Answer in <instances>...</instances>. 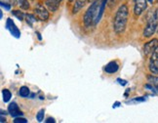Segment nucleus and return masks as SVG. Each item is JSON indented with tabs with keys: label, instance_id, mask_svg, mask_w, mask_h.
Here are the masks:
<instances>
[{
	"label": "nucleus",
	"instance_id": "f257e3e1",
	"mask_svg": "<svg viewBox=\"0 0 158 123\" xmlns=\"http://www.w3.org/2000/svg\"><path fill=\"white\" fill-rule=\"evenodd\" d=\"M129 17V8L126 4L119 6L113 20V30L115 33L121 34L125 32Z\"/></svg>",
	"mask_w": 158,
	"mask_h": 123
},
{
	"label": "nucleus",
	"instance_id": "f03ea898",
	"mask_svg": "<svg viewBox=\"0 0 158 123\" xmlns=\"http://www.w3.org/2000/svg\"><path fill=\"white\" fill-rule=\"evenodd\" d=\"M102 0H95V1L90 5V7L87 9L86 13H85L83 17V23L85 27H91V26H96L97 20H98L101 5H102Z\"/></svg>",
	"mask_w": 158,
	"mask_h": 123
},
{
	"label": "nucleus",
	"instance_id": "7ed1b4c3",
	"mask_svg": "<svg viewBox=\"0 0 158 123\" xmlns=\"http://www.w3.org/2000/svg\"><path fill=\"white\" fill-rule=\"evenodd\" d=\"M158 28V8L155 9V11L152 13L148 19V23L143 29V36L147 38L151 37L155 32H157Z\"/></svg>",
	"mask_w": 158,
	"mask_h": 123
},
{
	"label": "nucleus",
	"instance_id": "20e7f679",
	"mask_svg": "<svg viewBox=\"0 0 158 123\" xmlns=\"http://www.w3.org/2000/svg\"><path fill=\"white\" fill-rule=\"evenodd\" d=\"M34 15L37 17V19L39 21H42V22H46L49 19V12L46 9V7H44V5H42L40 3L36 4L35 7H34Z\"/></svg>",
	"mask_w": 158,
	"mask_h": 123
},
{
	"label": "nucleus",
	"instance_id": "39448f33",
	"mask_svg": "<svg viewBox=\"0 0 158 123\" xmlns=\"http://www.w3.org/2000/svg\"><path fill=\"white\" fill-rule=\"evenodd\" d=\"M148 69L152 74L158 75V46L153 51V53L151 54L148 63Z\"/></svg>",
	"mask_w": 158,
	"mask_h": 123
},
{
	"label": "nucleus",
	"instance_id": "423d86ee",
	"mask_svg": "<svg viewBox=\"0 0 158 123\" xmlns=\"http://www.w3.org/2000/svg\"><path fill=\"white\" fill-rule=\"evenodd\" d=\"M134 14L136 16H141L143 11H145L148 7V0H134Z\"/></svg>",
	"mask_w": 158,
	"mask_h": 123
},
{
	"label": "nucleus",
	"instance_id": "0eeeda50",
	"mask_svg": "<svg viewBox=\"0 0 158 123\" xmlns=\"http://www.w3.org/2000/svg\"><path fill=\"white\" fill-rule=\"evenodd\" d=\"M6 28H7L10 33L14 36V37L16 38H20L21 37V32H20V29L16 27V24L15 23L13 22V20L12 19H7V21H6Z\"/></svg>",
	"mask_w": 158,
	"mask_h": 123
},
{
	"label": "nucleus",
	"instance_id": "6e6552de",
	"mask_svg": "<svg viewBox=\"0 0 158 123\" xmlns=\"http://www.w3.org/2000/svg\"><path fill=\"white\" fill-rule=\"evenodd\" d=\"M158 46V39L153 38L152 40H150L148 42H147L143 46V52L145 55H149V54H152L153 51L157 48Z\"/></svg>",
	"mask_w": 158,
	"mask_h": 123
},
{
	"label": "nucleus",
	"instance_id": "1a4fd4ad",
	"mask_svg": "<svg viewBox=\"0 0 158 123\" xmlns=\"http://www.w3.org/2000/svg\"><path fill=\"white\" fill-rule=\"evenodd\" d=\"M8 112L12 116V117H19V116L23 115V112L20 110L19 106L17 104V103H11L8 106Z\"/></svg>",
	"mask_w": 158,
	"mask_h": 123
},
{
	"label": "nucleus",
	"instance_id": "9d476101",
	"mask_svg": "<svg viewBox=\"0 0 158 123\" xmlns=\"http://www.w3.org/2000/svg\"><path fill=\"white\" fill-rule=\"evenodd\" d=\"M119 70V64L116 61H111L105 66V71L107 74H113L116 73Z\"/></svg>",
	"mask_w": 158,
	"mask_h": 123
},
{
	"label": "nucleus",
	"instance_id": "9b49d317",
	"mask_svg": "<svg viewBox=\"0 0 158 123\" xmlns=\"http://www.w3.org/2000/svg\"><path fill=\"white\" fill-rule=\"evenodd\" d=\"M63 0H46L45 1V6L47 9L49 10L52 13H55L60 7V3H62Z\"/></svg>",
	"mask_w": 158,
	"mask_h": 123
},
{
	"label": "nucleus",
	"instance_id": "f8f14e48",
	"mask_svg": "<svg viewBox=\"0 0 158 123\" xmlns=\"http://www.w3.org/2000/svg\"><path fill=\"white\" fill-rule=\"evenodd\" d=\"M86 2H87V0H76L73 7H72V14H77L78 12L84 7Z\"/></svg>",
	"mask_w": 158,
	"mask_h": 123
},
{
	"label": "nucleus",
	"instance_id": "ddd939ff",
	"mask_svg": "<svg viewBox=\"0 0 158 123\" xmlns=\"http://www.w3.org/2000/svg\"><path fill=\"white\" fill-rule=\"evenodd\" d=\"M13 2L17 3V5L23 10H28L30 7L28 0H13Z\"/></svg>",
	"mask_w": 158,
	"mask_h": 123
},
{
	"label": "nucleus",
	"instance_id": "4468645a",
	"mask_svg": "<svg viewBox=\"0 0 158 123\" xmlns=\"http://www.w3.org/2000/svg\"><path fill=\"white\" fill-rule=\"evenodd\" d=\"M26 21H27L28 26L32 28L33 23L37 21V17H36L35 15H32V14H26Z\"/></svg>",
	"mask_w": 158,
	"mask_h": 123
},
{
	"label": "nucleus",
	"instance_id": "2eb2a0df",
	"mask_svg": "<svg viewBox=\"0 0 158 123\" xmlns=\"http://www.w3.org/2000/svg\"><path fill=\"white\" fill-rule=\"evenodd\" d=\"M30 94V91H29V88L27 87V86H22L19 90V95L22 97V98H27Z\"/></svg>",
	"mask_w": 158,
	"mask_h": 123
},
{
	"label": "nucleus",
	"instance_id": "dca6fc26",
	"mask_svg": "<svg viewBox=\"0 0 158 123\" xmlns=\"http://www.w3.org/2000/svg\"><path fill=\"white\" fill-rule=\"evenodd\" d=\"M12 14H13V16H15L19 21H23V19H26V14L23 13L21 10L12 11Z\"/></svg>",
	"mask_w": 158,
	"mask_h": 123
},
{
	"label": "nucleus",
	"instance_id": "f3484780",
	"mask_svg": "<svg viewBox=\"0 0 158 123\" xmlns=\"http://www.w3.org/2000/svg\"><path fill=\"white\" fill-rule=\"evenodd\" d=\"M148 80L150 84H152L155 88L158 89V76H156L155 74L152 75H148Z\"/></svg>",
	"mask_w": 158,
	"mask_h": 123
},
{
	"label": "nucleus",
	"instance_id": "a211bd4d",
	"mask_svg": "<svg viewBox=\"0 0 158 123\" xmlns=\"http://www.w3.org/2000/svg\"><path fill=\"white\" fill-rule=\"evenodd\" d=\"M2 96H3V101L5 103H8L11 100L12 94L8 89H3L2 90Z\"/></svg>",
	"mask_w": 158,
	"mask_h": 123
},
{
	"label": "nucleus",
	"instance_id": "6ab92c4d",
	"mask_svg": "<svg viewBox=\"0 0 158 123\" xmlns=\"http://www.w3.org/2000/svg\"><path fill=\"white\" fill-rule=\"evenodd\" d=\"M44 114H45L44 109H40L37 112V114H36V119H37L38 122H42L44 120Z\"/></svg>",
	"mask_w": 158,
	"mask_h": 123
},
{
	"label": "nucleus",
	"instance_id": "aec40b11",
	"mask_svg": "<svg viewBox=\"0 0 158 123\" xmlns=\"http://www.w3.org/2000/svg\"><path fill=\"white\" fill-rule=\"evenodd\" d=\"M15 123H20V122H23V123H27V120L26 118L23 117H21V116H19V117H15V120H14Z\"/></svg>",
	"mask_w": 158,
	"mask_h": 123
},
{
	"label": "nucleus",
	"instance_id": "412c9836",
	"mask_svg": "<svg viewBox=\"0 0 158 123\" xmlns=\"http://www.w3.org/2000/svg\"><path fill=\"white\" fill-rule=\"evenodd\" d=\"M0 4H1V7L2 8H5L7 11H10L11 10V5H8L7 3H4L3 1H1V3H0Z\"/></svg>",
	"mask_w": 158,
	"mask_h": 123
},
{
	"label": "nucleus",
	"instance_id": "4be33fe9",
	"mask_svg": "<svg viewBox=\"0 0 158 123\" xmlns=\"http://www.w3.org/2000/svg\"><path fill=\"white\" fill-rule=\"evenodd\" d=\"M117 81H118L119 84H121L122 86H125V85L127 84V81H126V80H123V79H120V78L117 79Z\"/></svg>",
	"mask_w": 158,
	"mask_h": 123
},
{
	"label": "nucleus",
	"instance_id": "5701e85b",
	"mask_svg": "<svg viewBox=\"0 0 158 123\" xmlns=\"http://www.w3.org/2000/svg\"><path fill=\"white\" fill-rule=\"evenodd\" d=\"M133 101L134 102H144L145 98H136V99H134Z\"/></svg>",
	"mask_w": 158,
	"mask_h": 123
},
{
	"label": "nucleus",
	"instance_id": "b1692460",
	"mask_svg": "<svg viewBox=\"0 0 158 123\" xmlns=\"http://www.w3.org/2000/svg\"><path fill=\"white\" fill-rule=\"evenodd\" d=\"M45 122H47V123H50V122H55V119H54L53 117H48V118L45 120Z\"/></svg>",
	"mask_w": 158,
	"mask_h": 123
},
{
	"label": "nucleus",
	"instance_id": "393cba45",
	"mask_svg": "<svg viewBox=\"0 0 158 123\" xmlns=\"http://www.w3.org/2000/svg\"><path fill=\"white\" fill-rule=\"evenodd\" d=\"M1 122H2V123H3V122H6V117H4L3 114H1Z\"/></svg>",
	"mask_w": 158,
	"mask_h": 123
},
{
	"label": "nucleus",
	"instance_id": "a878e982",
	"mask_svg": "<svg viewBox=\"0 0 158 123\" xmlns=\"http://www.w3.org/2000/svg\"><path fill=\"white\" fill-rule=\"evenodd\" d=\"M119 106V103L118 102H116L114 104H113V108H116V107H118Z\"/></svg>",
	"mask_w": 158,
	"mask_h": 123
},
{
	"label": "nucleus",
	"instance_id": "bb28decb",
	"mask_svg": "<svg viewBox=\"0 0 158 123\" xmlns=\"http://www.w3.org/2000/svg\"><path fill=\"white\" fill-rule=\"evenodd\" d=\"M148 3H151V4H152V3L154 2V0H148Z\"/></svg>",
	"mask_w": 158,
	"mask_h": 123
},
{
	"label": "nucleus",
	"instance_id": "cd10ccee",
	"mask_svg": "<svg viewBox=\"0 0 158 123\" xmlns=\"http://www.w3.org/2000/svg\"><path fill=\"white\" fill-rule=\"evenodd\" d=\"M2 17H3V14H2V11H0V18L2 19Z\"/></svg>",
	"mask_w": 158,
	"mask_h": 123
},
{
	"label": "nucleus",
	"instance_id": "c85d7f7f",
	"mask_svg": "<svg viewBox=\"0 0 158 123\" xmlns=\"http://www.w3.org/2000/svg\"><path fill=\"white\" fill-rule=\"evenodd\" d=\"M68 1H69V2H72V1H73V0H68Z\"/></svg>",
	"mask_w": 158,
	"mask_h": 123
},
{
	"label": "nucleus",
	"instance_id": "c756f323",
	"mask_svg": "<svg viewBox=\"0 0 158 123\" xmlns=\"http://www.w3.org/2000/svg\"><path fill=\"white\" fill-rule=\"evenodd\" d=\"M157 33H158V28H157Z\"/></svg>",
	"mask_w": 158,
	"mask_h": 123
},
{
	"label": "nucleus",
	"instance_id": "7c9ffc66",
	"mask_svg": "<svg viewBox=\"0 0 158 123\" xmlns=\"http://www.w3.org/2000/svg\"><path fill=\"white\" fill-rule=\"evenodd\" d=\"M31 1H34V0H31Z\"/></svg>",
	"mask_w": 158,
	"mask_h": 123
}]
</instances>
